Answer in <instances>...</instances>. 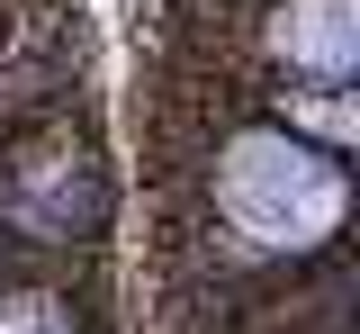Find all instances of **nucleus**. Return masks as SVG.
I'll return each mask as SVG.
<instances>
[{"label":"nucleus","mask_w":360,"mask_h":334,"mask_svg":"<svg viewBox=\"0 0 360 334\" xmlns=\"http://www.w3.org/2000/svg\"><path fill=\"white\" fill-rule=\"evenodd\" d=\"M217 190L252 244H315L342 226V172L324 154H307L297 136H243L225 154Z\"/></svg>","instance_id":"1"},{"label":"nucleus","mask_w":360,"mask_h":334,"mask_svg":"<svg viewBox=\"0 0 360 334\" xmlns=\"http://www.w3.org/2000/svg\"><path fill=\"white\" fill-rule=\"evenodd\" d=\"M279 54L307 63V73H324V82H342L360 63V0H297L279 18Z\"/></svg>","instance_id":"2"},{"label":"nucleus","mask_w":360,"mask_h":334,"mask_svg":"<svg viewBox=\"0 0 360 334\" xmlns=\"http://www.w3.org/2000/svg\"><path fill=\"white\" fill-rule=\"evenodd\" d=\"M0 334H63L54 298H0Z\"/></svg>","instance_id":"3"}]
</instances>
